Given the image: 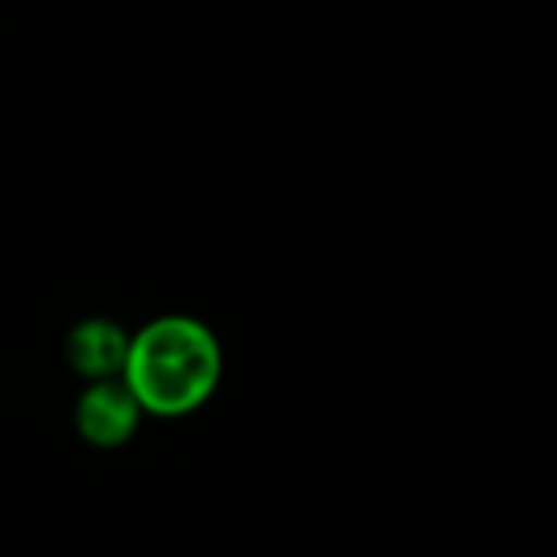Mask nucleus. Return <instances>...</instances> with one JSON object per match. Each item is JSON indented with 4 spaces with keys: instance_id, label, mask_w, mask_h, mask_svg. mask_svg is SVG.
Wrapping results in <instances>:
<instances>
[{
    "instance_id": "nucleus-1",
    "label": "nucleus",
    "mask_w": 557,
    "mask_h": 557,
    "mask_svg": "<svg viewBox=\"0 0 557 557\" xmlns=\"http://www.w3.org/2000/svg\"><path fill=\"white\" fill-rule=\"evenodd\" d=\"M220 381L223 345L216 332L194 315H158L128 342L122 384L145 417H190L213 400Z\"/></svg>"
},
{
    "instance_id": "nucleus-2",
    "label": "nucleus",
    "mask_w": 557,
    "mask_h": 557,
    "mask_svg": "<svg viewBox=\"0 0 557 557\" xmlns=\"http://www.w3.org/2000/svg\"><path fill=\"white\" fill-rule=\"evenodd\" d=\"M141 420L145 413L122 377L86 384L73 407V426L92 449H122L135 440Z\"/></svg>"
},
{
    "instance_id": "nucleus-3",
    "label": "nucleus",
    "mask_w": 557,
    "mask_h": 557,
    "mask_svg": "<svg viewBox=\"0 0 557 557\" xmlns=\"http://www.w3.org/2000/svg\"><path fill=\"white\" fill-rule=\"evenodd\" d=\"M128 342H132V335L115 319L92 315L70 329V335L63 342V355L76 377H83L86 384H99V381L122 377V368L128 358Z\"/></svg>"
}]
</instances>
